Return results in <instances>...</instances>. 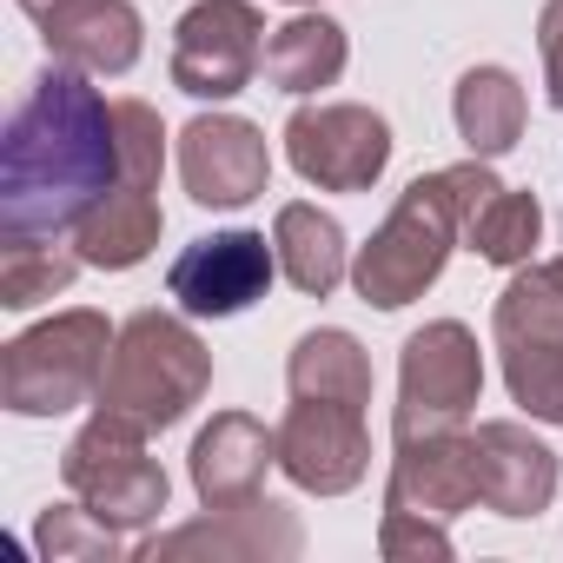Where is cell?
Listing matches in <instances>:
<instances>
[{"label": "cell", "mask_w": 563, "mask_h": 563, "mask_svg": "<svg viewBox=\"0 0 563 563\" xmlns=\"http://www.w3.org/2000/svg\"><path fill=\"white\" fill-rule=\"evenodd\" d=\"M477 490L497 517H543L556 497V451L523 424H477Z\"/></svg>", "instance_id": "cell-16"}, {"label": "cell", "mask_w": 563, "mask_h": 563, "mask_svg": "<svg viewBox=\"0 0 563 563\" xmlns=\"http://www.w3.org/2000/svg\"><path fill=\"white\" fill-rule=\"evenodd\" d=\"M67 490L113 530H140L166 510V471L146 457V431L120 411H93V424L60 457Z\"/></svg>", "instance_id": "cell-7"}, {"label": "cell", "mask_w": 563, "mask_h": 563, "mask_svg": "<svg viewBox=\"0 0 563 563\" xmlns=\"http://www.w3.org/2000/svg\"><path fill=\"white\" fill-rule=\"evenodd\" d=\"M179 179L192 192V206H212V212H232V206H252L272 179V153H265V133L239 113H199L186 133H179Z\"/></svg>", "instance_id": "cell-13"}, {"label": "cell", "mask_w": 563, "mask_h": 563, "mask_svg": "<svg viewBox=\"0 0 563 563\" xmlns=\"http://www.w3.org/2000/svg\"><path fill=\"white\" fill-rule=\"evenodd\" d=\"M206 385H212V352L199 345V332L173 312H133L113 339L100 411H120L140 431H166L206 398Z\"/></svg>", "instance_id": "cell-3"}, {"label": "cell", "mask_w": 563, "mask_h": 563, "mask_svg": "<svg viewBox=\"0 0 563 563\" xmlns=\"http://www.w3.org/2000/svg\"><path fill=\"white\" fill-rule=\"evenodd\" d=\"M345 74V27L325 14H292L265 41V80L278 93H319Z\"/></svg>", "instance_id": "cell-22"}, {"label": "cell", "mask_w": 563, "mask_h": 563, "mask_svg": "<svg viewBox=\"0 0 563 563\" xmlns=\"http://www.w3.org/2000/svg\"><path fill=\"white\" fill-rule=\"evenodd\" d=\"M537 47H543V87L550 107H563V0H550L543 21H537Z\"/></svg>", "instance_id": "cell-26"}, {"label": "cell", "mask_w": 563, "mask_h": 563, "mask_svg": "<svg viewBox=\"0 0 563 563\" xmlns=\"http://www.w3.org/2000/svg\"><path fill=\"white\" fill-rule=\"evenodd\" d=\"M471 504H484V490H477V444L464 424L398 438L391 490H385V537H378L385 556H451L444 523Z\"/></svg>", "instance_id": "cell-4"}, {"label": "cell", "mask_w": 563, "mask_h": 563, "mask_svg": "<svg viewBox=\"0 0 563 563\" xmlns=\"http://www.w3.org/2000/svg\"><path fill=\"white\" fill-rule=\"evenodd\" d=\"M464 186H471V159L444 166L431 179H411L391 206V219L372 232V245L352 265V286L365 292V306H411L424 286H438V272L451 258V245L464 239Z\"/></svg>", "instance_id": "cell-2"}, {"label": "cell", "mask_w": 563, "mask_h": 563, "mask_svg": "<svg viewBox=\"0 0 563 563\" xmlns=\"http://www.w3.org/2000/svg\"><path fill=\"white\" fill-rule=\"evenodd\" d=\"M120 186V120L93 74L54 60L0 140V232L60 239Z\"/></svg>", "instance_id": "cell-1"}, {"label": "cell", "mask_w": 563, "mask_h": 563, "mask_svg": "<svg viewBox=\"0 0 563 563\" xmlns=\"http://www.w3.org/2000/svg\"><path fill=\"white\" fill-rule=\"evenodd\" d=\"M113 339L120 332H107L100 312H60V319L21 332L0 352V405L21 418H54V411L100 398Z\"/></svg>", "instance_id": "cell-5"}, {"label": "cell", "mask_w": 563, "mask_h": 563, "mask_svg": "<svg viewBox=\"0 0 563 563\" xmlns=\"http://www.w3.org/2000/svg\"><path fill=\"white\" fill-rule=\"evenodd\" d=\"M272 464H278V431H265L245 411H219L192 444V490L206 510H239L258 504Z\"/></svg>", "instance_id": "cell-15"}, {"label": "cell", "mask_w": 563, "mask_h": 563, "mask_svg": "<svg viewBox=\"0 0 563 563\" xmlns=\"http://www.w3.org/2000/svg\"><path fill=\"white\" fill-rule=\"evenodd\" d=\"M21 14H34L47 54L80 74H126L140 60L133 0H21Z\"/></svg>", "instance_id": "cell-14"}, {"label": "cell", "mask_w": 563, "mask_h": 563, "mask_svg": "<svg viewBox=\"0 0 563 563\" xmlns=\"http://www.w3.org/2000/svg\"><path fill=\"white\" fill-rule=\"evenodd\" d=\"M504 385L530 418L563 424V258L517 272L497 299Z\"/></svg>", "instance_id": "cell-6"}, {"label": "cell", "mask_w": 563, "mask_h": 563, "mask_svg": "<svg viewBox=\"0 0 563 563\" xmlns=\"http://www.w3.org/2000/svg\"><path fill=\"white\" fill-rule=\"evenodd\" d=\"M537 199L530 192H510L484 159H471V186H464V245L490 265H523L530 245H537Z\"/></svg>", "instance_id": "cell-19"}, {"label": "cell", "mask_w": 563, "mask_h": 563, "mask_svg": "<svg viewBox=\"0 0 563 563\" xmlns=\"http://www.w3.org/2000/svg\"><path fill=\"white\" fill-rule=\"evenodd\" d=\"M159 225H166L159 186H153V179H120V186L74 225V245H80V258L100 265V272H133V265L159 245Z\"/></svg>", "instance_id": "cell-17"}, {"label": "cell", "mask_w": 563, "mask_h": 563, "mask_svg": "<svg viewBox=\"0 0 563 563\" xmlns=\"http://www.w3.org/2000/svg\"><path fill=\"white\" fill-rule=\"evenodd\" d=\"M265 67V21L252 0H199L173 27V87L192 100H232Z\"/></svg>", "instance_id": "cell-10"}, {"label": "cell", "mask_w": 563, "mask_h": 563, "mask_svg": "<svg viewBox=\"0 0 563 563\" xmlns=\"http://www.w3.org/2000/svg\"><path fill=\"white\" fill-rule=\"evenodd\" d=\"M292 8H306V0H292Z\"/></svg>", "instance_id": "cell-27"}, {"label": "cell", "mask_w": 563, "mask_h": 563, "mask_svg": "<svg viewBox=\"0 0 563 563\" xmlns=\"http://www.w3.org/2000/svg\"><path fill=\"white\" fill-rule=\"evenodd\" d=\"M272 252H278V272L292 278V286L306 299H325L339 278H345V232L332 212L292 199V206H278L272 219Z\"/></svg>", "instance_id": "cell-20"}, {"label": "cell", "mask_w": 563, "mask_h": 563, "mask_svg": "<svg viewBox=\"0 0 563 563\" xmlns=\"http://www.w3.org/2000/svg\"><path fill=\"white\" fill-rule=\"evenodd\" d=\"M80 245H60V239H21L8 232V245H0V306L8 312H34L47 299H60L74 286L80 272Z\"/></svg>", "instance_id": "cell-24"}, {"label": "cell", "mask_w": 563, "mask_h": 563, "mask_svg": "<svg viewBox=\"0 0 563 563\" xmlns=\"http://www.w3.org/2000/svg\"><path fill=\"white\" fill-rule=\"evenodd\" d=\"M286 385L292 398H345V405H372V358L352 332L339 325H319L292 345V365H286Z\"/></svg>", "instance_id": "cell-23"}, {"label": "cell", "mask_w": 563, "mask_h": 563, "mask_svg": "<svg viewBox=\"0 0 563 563\" xmlns=\"http://www.w3.org/2000/svg\"><path fill=\"white\" fill-rule=\"evenodd\" d=\"M272 272H278V252L265 245V232H212L173 258L166 292L179 299L186 319H232L265 299Z\"/></svg>", "instance_id": "cell-12"}, {"label": "cell", "mask_w": 563, "mask_h": 563, "mask_svg": "<svg viewBox=\"0 0 563 563\" xmlns=\"http://www.w3.org/2000/svg\"><path fill=\"white\" fill-rule=\"evenodd\" d=\"M286 159L319 192H365L391 166V126H385V113L352 107V100L299 107L286 120Z\"/></svg>", "instance_id": "cell-9"}, {"label": "cell", "mask_w": 563, "mask_h": 563, "mask_svg": "<svg viewBox=\"0 0 563 563\" xmlns=\"http://www.w3.org/2000/svg\"><path fill=\"white\" fill-rule=\"evenodd\" d=\"M484 391V352L457 319H438L405 339L398 365V411L391 438H424V431H457Z\"/></svg>", "instance_id": "cell-8"}, {"label": "cell", "mask_w": 563, "mask_h": 563, "mask_svg": "<svg viewBox=\"0 0 563 563\" xmlns=\"http://www.w3.org/2000/svg\"><path fill=\"white\" fill-rule=\"evenodd\" d=\"M523 87H517V74L510 67H471L464 80H457V100H451V113H457V140L471 146V159H497V153H510L517 140H523Z\"/></svg>", "instance_id": "cell-21"}, {"label": "cell", "mask_w": 563, "mask_h": 563, "mask_svg": "<svg viewBox=\"0 0 563 563\" xmlns=\"http://www.w3.org/2000/svg\"><path fill=\"white\" fill-rule=\"evenodd\" d=\"M278 471L299 490L339 497L372 471V438H365V405L345 398H292L278 424Z\"/></svg>", "instance_id": "cell-11"}, {"label": "cell", "mask_w": 563, "mask_h": 563, "mask_svg": "<svg viewBox=\"0 0 563 563\" xmlns=\"http://www.w3.org/2000/svg\"><path fill=\"white\" fill-rule=\"evenodd\" d=\"M34 543H41L54 563H107V556H120L113 523H100L87 504H54V510L41 517Z\"/></svg>", "instance_id": "cell-25"}, {"label": "cell", "mask_w": 563, "mask_h": 563, "mask_svg": "<svg viewBox=\"0 0 563 563\" xmlns=\"http://www.w3.org/2000/svg\"><path fill=\"white\" fill-rule=\"evenodd\" d=\"M192 550H206V556H292L299 550V523L278 510V504H239V510H212L206 523H186V530H173V537H153L140 556H192Z\"/></svg>", "instance_id": "cell-18"}]
</instances>
